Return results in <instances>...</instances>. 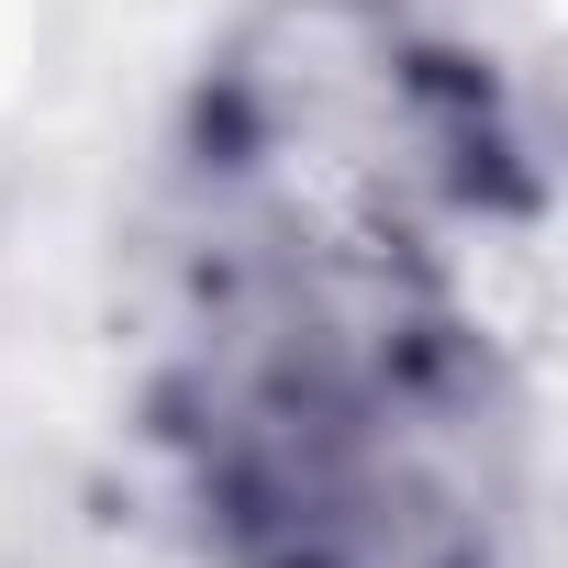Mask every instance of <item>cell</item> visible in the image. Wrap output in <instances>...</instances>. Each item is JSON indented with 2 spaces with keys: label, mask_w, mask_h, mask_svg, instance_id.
I'll use <instances>...</instances> for the list:
<instances>
[{
  "label": "cell",
  "mask_w": 568,
  "mask_h": 568,
  "mask_svg": "<svg viewBox=\"0 0 568 568\" xmlns=\"http://www.w3.org/2000/svg\"><path fill=\"white\" fill-rule=\"evenodd\" d=\"M145 424L212 568H513L524 390L457 278H168Z\"/></svg>",
  "instance_id": "cell-1"
},
{
  "label": "cell",
  "mask_w": 568,
  "mask_h": 568,
  "mask_svg": "<svg viewBox=\"0 0 568 568\" xmlns=\"http://www.w3.org/2000/svg\"><path fill=\"white\" fill-rule=\"evenodd\" d=\"M535 223V134L424 0H245L168 145V278L413 291Z\"/></svg>",
  "instance_id": "cell-2"
}]
</instances>
